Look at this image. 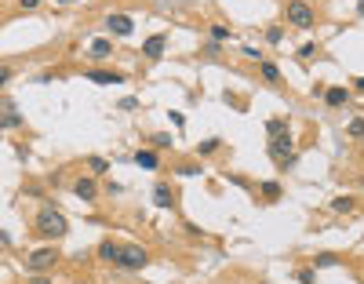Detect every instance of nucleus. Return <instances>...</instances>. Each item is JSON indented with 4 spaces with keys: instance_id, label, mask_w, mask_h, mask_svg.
<instances>
[{
    "instance_id": "nucleus-1",
    "label": "nucleus",
    "mask_w": 364,
    "mask_h": 284,
    "mask_svg": "<svg viewBox=\"0 0 364 284\" xmlns=\"http://www.w3.org/2000/svg\"><path fill=\"white\" fill-rule=\"evenodd\" d=\"M36 233H40V237H51V240H59V237H66V233H69V226H66L62 212L44 208V212H40V219H36Z\"/></svg>"
},
{
    "instance_id": "nucleus-2",
    "label": "nucleus",
    "mask_w": 364,
    "mask_h": 284,
    "mask_svg": "<svg viewBox=\"0 0 364 284\" xmlns=\"http://www.w3.org/2000/svg\"><path fill=\"white\" fill-rule=\"evenodd\" d=\"M284 15H288V26H295V29H313V8L306 4V0H288Z\"/></svg>"
},
{
    "instance_id": "nucleus-3",
    "label": "nucleus",
    "mask_w": 364,
    "mask_h": 284,
    "mask_svg": "<svg viewBox=\"0 0 364 284\" xmlns=\"http://www.w3.org/2000/svg\"><path fill=\"white\" fill-rule=\"evenodd\" d=\"M146 262H149V252L139 248V244H124L120 248V259H117V266H124V270H142Z\"/></svg>"
},
{
    "instance_id": "nucleus-4",
    "label": "nucleus",
    "mask_w": 364,
    "mask_h": 284,
    "mask_svg": "<svg viewBox=\"0 0 364 284\" xmlns=\"http://www.w3.org/2000/svg\"><path fill=\"white\" fill-rule=\"evenodd\" d=\"M55 259H59L55 248H36V252L26 259V270H29V273H48V270L55 266Z\"/></svg>"
},
{
    "instance_id": "nucleus-5",
    "label": "nucleus",
    "mask_w": 364,
    "mask_h": 284,
    "mask_svg": "<svg viewBox=\"0 0 364 284\" xmlns=\"http://www.w3.org/2000/svg\"><path fill=\"white\" fill-rule=\"evenodd\" d=\"M106 26H109V33H113V36H131V29H135L131 15H120V11L106 15Z\"/></svg>"
},
{
    "instance_id": "nucleus-6",
    "label": "nucleus",
    "mask_w": 364,
    "mask_h": 284,
    "mask_svg": "<svg viewBox=\"0 0 364 284\" xmlns=\"http://www.w3.org/2000/svg\"><path fill=\"white\" fill-rule=\"evenodd\" d=\"M153 204L157 208H175V190L168 182H157L153 186Z\"/></svg>"
},
{
    "instance_id": "nucleus-7",
    "label": "nucleus",
    "mask_w": 364,
    "mask_h": 284,
    "mask_svg": "<svg viewBox=\"0 0 364 284\" xmlns=\"http://www.w3.org/2000/svg\"><path fill=\"white\" fill-rule=\"evenodd\" d=\"M164 48H168V36L157 33V36H149L146 44H142V55H146V59H160V55H164Z\"/></svg>"
},
{
    "instance_id": "nucleus-8",
    "label": "nucleus",
    "mask_w": 364,
    "mask_h": 284,
    "mask_svg": "<svg viewBox=\"0 0 364 284\" xmlns=\"http://www.w3.org/2000/svg\"><path fill=\"white\" fill-rule=\"evenodd\" d=\"M73 193H76L80 200H95V197H99V186H95V179H91V175H84V179H76Z\"/></svg>"
},
{
    "instance_id": "nucleus-9",
    "label": "nucleus",
    "mask_w": 364,
    "mask_h": 284,
    "mask_svg": "<svg viewBox=\"0 0 364 284\" xmlns=\"http://www.w3.org/2000/svg\"><path fill=\"white\" fill-rule=\"evenodd\" d=\"M88 80H95V84H120L124 77H120V73H109V69H91Z\"/></svg>"
},
{
    "instance_id": "nucleus-10",
    "label": "nucleus",
    "mask_w": 364,
    "mask_h": 284,
    "mask_svg": "<svg viewBox=\"0 0 364 284\" xmlns=\"http://www.w3.org/2000/svg\"><path fill=\"white\" fill-rule=\"evenodd\" d=\"M135 164H139V168H149V172H153V168L160 164V157H157L153 149H139V153H135Z\"/></svg>"
},
{
    "instance_id": "nucleus-11",
    "label": "nucleus",
    "mask_w": 364,
    "mask_h": 284,
    "mask_svg": "<svg viewBox=\"0 0 364 284\" xmlns=\"http://www.w3.org/2000/svg\"><path fill=\"white\" fill-rule=\"evenodd\" d=\"M99 259L117 262V259H120V244H113V240H102V244H99Z\"/></svg>"
},
{
    "instance_id": "nucleus-12",
    "label": "nucleus",
    "mask_w": 364,
    "mask_h": 284,
    "mask_svg": "<svg viewBox=\"0 0 364 284\" xmlns=\"http://www.w3.org/2000/svg\"><path fill=\"white\" fill-rule=\"evenodd\" d=\"M346 99H350L346 88H328V91H324V102H328V106H346Z\"/></svg>"
},
{
    "instance_id": "nucleus-13",
    "label": "nucleus",
    "mask_w": 364,
    "mask_h": 284,
    "mask_svg": "<svg viewBox=\"0 0 364 284\" xmlns=\"http://www.w3.org/2000/svg\"><path fill=\"white\" fill-rule=\"evenodd\" d=\"M91 55H95V59H109V55H113V44H109L106 36H99V40H91Z\"/></svg>"
},
{
    "instance_id": "nucleus-14",
    "label": "nucleus",
    "mask_w": 364,
    "mask_h": 284,
    "mask_svg": "<svg viewBox=\"0 0 364 284\" xmlns=\"http://www.w3.org/2000/svg\"><path fill=\"white\" fill-rule=\"evenodd\" d=\"M332 212H339V215L353 212V197H335V200H332Z\"/></svg>"
},
{
    "instance_id": "nucleus-15",
    "label": "nucleus",
    "mask_w": 364,
    "mask_h": 284,
    "mask_svg": "<svg viewBox=\"0 0 364 284\" xmlns=\"http://www.w3.org/2000/svg\"><path fill=\"white\" fill-rule=\"evenodd\" d=\"M4 128L11 131V128H18V113H15V106L11 102H4Z\"/></svg>"
},
{
    "instance_id": "nucleus-16",
    "label": "nucleus",
    "mask_w": 364,
    "mask_h": 284,
    "mask_svg": "<svg viewBox=\"0 0 364 284\" xmlns=\"http://www.w3.org/2000/svg\"><path fill=\"white\" fill-rule=\"evenodd\" d=\"M88 168H91L95 175H106V172H109V160H102V157H88Z\"/></svg>"
},
{
    "instance_id": "nucleus-17",
    "label": "nucleus",
    "mask_w": 364,
    "mask_h": 284,
    "mask_svg": "<svg viewBox=\"0 0 364 284\" xmlns=\"http://www.w3.org/2000/svg\"><path fill=\"white\" fill-rule=\"evenodd\" d=\"M262 77L270 80V84H277V80H280V69H277L273 62H262Z\"/></svg>"
},
{
    "instance_id": "nucleus-18",
    "label": "nucleus",
    "mask_w": 364,
    "mask_h": 284,
    "mask_svg": "<svg viewBox=\"0 0 364 284\" xmlns=\"http://www.w3.org/2000/svg\"><path fill=\"white\" fill-rule=\"evenodd\" d=\"M266 40H270V44H280V40H284V29H280V26H270V29H266Z\"/></svg>"
},
{
    "instance_id": "nucleus-19",
    "label": "nucleus",
    "mask_w": 364,
    "mask_h": 284,
    "mask_svg": "<svg viewBox=\"0 0 364 284\" xmlns=\"http://www.w3.org/2000/svg\"><path fill=\"white\" fill-rule=\"evenodd\" d=\"M346 131H350L353 139H364V120H360V117H357V120H350V128H346Z\"/></svg>"
},
{
    "instance_id": "nucleus-20",
    "label": "nucleus",
    "mask_w": 364,
    "mask_h": 284,
    "mask_svg": "<svg viewBox=\"0 0 364 284\" xmlns=\"http://www.w3.org/2000/svg\"><path fill=\"white\" fill-rule=\"evenodd\" d=\"M215 149H219V139H204V142L197 146V153H204V157H208V153H215Z\"/></svg>"
},
{
    "instance_id": "nucleus-21",
    "label": "nucleus",
    "mask_w": 364,
    "mask_h": 284,
    "mask_svg": "<svg viewBox=\"0 0 364 284\" xmlns=\"http://www.w3.org/2000/svg\"><path fill=\"white\" fill-rule=\"evenodd\" d=\"M233 33L226 29V26H212V40H219V44H222V40H229Z\"/></svg>"
},
{
    "instance_id": "nucleus-22",
    "label": "nucleus",
    "mask_w": 364,
    "mask_h": 284,
    "mask_svg": "<svg viewBox=\"0 0 364 284\" xmlns=\"http://www.w3.org/2000/svg\"><path fill=\"white\" fill-rule=\"evenodd\" d=\"M262 197L277 200V197H280V186H277V182H262Z\"/></svg>"
},
{
    "instance_id": "nucleus-23",
    "label": "nucleus",
    "mask_w": 364,
    "mask_h": 284,
    "mask_svg": "<svg viewBox=\"0 0 364 284\" xmlns=\"http://www.w3.org/2000/svg\"><path fill=\"white\" fill-rule=\"evenodd\" d=\"M149 142H153L157 149H168V146H171V135H164V131H160V135H153Z\"/></svg>"
},
{
    "instance_id": "nucleus-24",
    "label": "nucleus",
    "mask_w": 364,
    "mask_h": 284,
    "mask_svg": "<svg viewBox=\"0 0 364 284\" xmlns=\"http://www.w3.org/2000/svg\"><path fill=\"white\" fill-rule=\"evenodd\" d=\"M117 106H120V109H139V99H135V95H128V99H120Z\"/></svg>"
},
{
    "instance_id": "nucleus-25",
    "label": "nucleus",
    "mask_w": 364,
    "mask_h": 284,
    "mask_svg": "<svg viewBox=\"0 0 364 284\" xmlns=\"http://www.w3.org/2000/svg\"><path fill=\"white\" fill-rule=\"evenodd\" d=\"M280 128H284V120H280V117H277V120H270V124H266V131H270V135H280Z\"/></svg>"
},
{
    "instance_id": "nucleus-26",
    "label": "nucleus",
    "mask_w": 364,
    "mask_h": 284,
    "mask_svg": "<svg viewBox=\"0 0 364 284\" xmlns=\"http://www.w3.org/2000/svg\"><path fill=\"white\" fill-rule=\"evenodd\" d=\"M197 172H200V168H197V164H182V168H179V175H186V179H193V175H197Z\"/></svg>"
},
{
    "instance_id": "nucleus-27",
    "label": "nucleus",
    "mask_w": 364,
    "mask_h": 284,
    "mask_svg": "<svg viewBox=\"0 0 364 284\" xmlns=\"http://www.w3.org/2000/svg\"><path fill=\"white\" fill-rule=\"evenodd\" d=\"M299 55H302V59H310V55H317V44H302V48H299Z\"/></svg>"
},
{
    "instance_id": "nucleus-28",
    "label": "nucleus",
    "mask_w": 364,
    "mask_h": 284,
    "mask_svg": "<svg viewBox=\"0 0 364 284\" xmlns=\"http://www.w3.org/2000/svg\"><path fill=\"white\" fill-rule=\"evenodd\" d=\"M299 284H313V270H299Z\"/></svg>"
},
{
    "instance_id": "nucleus-29",
    "label": "nucleus",
    "mask_w": 364,
    "mask_h": 284,
    "mask_svg": "<svg viewBox=\"0 0 364 284\" xmlns=\"http://www.w3.org/2000/svg\"><path fill=\"white\" fill-rule=\"evenodd\" d=\"M171 124H175V128H182V124H186V117H182L179 109H171Z\"/></svg>"
},
{
    "instance_id": "nucleus-30",
    "label": "nucleus",
    "mask_w": 364,
    "mask_h": 284,
    "mask_svg": "<svg viewBox=\"0 0 364 284\" xmlns=\"http://www.w3.org/2000/svg\"><path fill=\"white\" fill-rule=\"evenodd\" d=\"M244 55H248V59H255V62H259V59H262V51H259V48H252V44H248V48H244Z\"/></svg>"
},
{
    "instance_id": "nucleus-31",
    "label": "nucleus",
    "mask_w": 364,
    "mask_h": 284,
    "mask_svg": "<svg viewBox=\"0 0 364 284\" xmlns=\"http://www.w3.org/2000/svg\"><path fill=\"white\" fill-rule=\"evenodd\" d=\"M29 284H51V277H48V273H36V277H33Z\"/></svg>"
},
{
    "instance_id": "nucleus-32",
    "label": "nucleus",
    "mask_w": 364,
    "mask_h": 284,
    "mask_svg": "<svg viewBox=\"0 0 364 284\" xmlns=\"http://www.w3.org/2000/svg\"><path fill=\"white\" fill-rule=\"evenodd\" d=\"M18 4H22V8H26V11H33V8H36V4H40V0H18Z\"/></svg>"
},
{
    "instance_id": "nucleus-33",
    "label": "nucleus",
    "mask_w": 364,
    "mask_h": 284,
    "mask_svg": "<svg viewBox=\"0 0 364 284\" xmlns=\"http://www.w3.org/2000/svg\"><path fill=\"white\" fill-rule=\"evenodd\" d=\"M353 84H357V91H364V77H357V80H353Z\"/></svg>"
},
{
    "instance_id": "nucleus-34",
    "label": "nucleus",
    "mask_w": 364,
    "mask_h": 284,
    "mask_svg": "<svg viewBox=\"0 0 364 284\" xmlns=\"http://www.w3.org/2000/svg\"><path fill=\"white\" fill-rule=\"evenodd\" d=\"M357 15H364V0H357Z\"/></svg>"
}]
</instances>
